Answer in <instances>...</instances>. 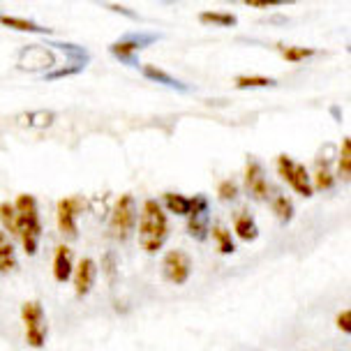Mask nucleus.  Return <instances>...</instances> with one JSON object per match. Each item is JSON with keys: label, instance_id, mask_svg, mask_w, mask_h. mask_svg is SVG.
I'll use <instances>...</instances> for the list:
<instances>
[{"label": "nucleus", "instance_id": "nucleus-13", "mask_svg": "<svg viewBox=\"0 0 351 351\" xmlns=\"http://www.w3.org/2000/svg\"><path fill=\"white\" fill-rule=\"evenodd\" d=\"M162 202H165L167 210H171L173 215L190 217L194 213V206H197V197H185V194H178V192H165L162 194ZM165 206H162V208H165Z\"/></svg>", "mask_w": 351, "mask_h": 351}, {"label": "nucleus", "instance_id": "nucleus-20", "mask_svg": "<svg viewBox=\"0 0 351 351\" xmlns=\"http://www.w3.org/2000/svg\"><path fill=\"white\" fill-rule=\"evenodd\" d=\"M199 19H202L204 23H215V26H227V28L238 23L236 14H231V12H202Z\"/></svg>", "mask_w": 351, "mask_h": 351}, {"label": "nucleus", "instance_id": "nucleus-21", "mask_svg": "<svg viewBox=\"0 0 351 351\" xmlns=\"http://www.w3.org/2000/svg\"><path fill=\"white\" fill-rule=\"evenodd\" d=\"M271 210L282 219V222H291V217H293V204H291L289 197H285V194H278V197L273 199Z\"/></svg>", "mask_w": 351, "mask_h": 351}, {"label": "nucleus", "instance_id": "nucleus-5", "mask_svg": "<svg viewBox=\"0 0 351 351\" xmlns=\"http://www.w3.org/2000/svg\"><path fill=\"white\" fill-rule=\"evenodd\" d=\"M278 171L282 178L287 180V185L296 194H300V197L310 199L312 194H315V187H312V178H310V173H307V169L300 165V162L291 160L289 155H280L278 158Z\"/></svg>", "mask_w": 351, "mask_h": 351}, {"label": "nucleus", "instance_id": "nucleus-6", "mask_svg": "<svg viewBox=\"0 0 351 351\" xmlns=\"http://www.w3.org/2000/svg\"><path fill=\"white\" fill-rule=\"evenodd\" d=\"M162 273L173 285H185L192 275V259L183 250H169L162 261Z\"/></svg>", "mask_w": 351, "mask_h": 351}, {"label": "nucleus", "instance_id": "nucleus-12", "mask_svg": "<svg viewBox=\"0 0 351 351\" xmlns=\"http://www.w3.org/2000/svg\"><path fill=\"white\" fill-rule=\"evenodd\" d=\"M74 254L67 245H58L53 252V278L58 282H67L74 271Z\"/></svg>", "mask_w": 351, "mask_h": 351}, {"label": "nucleus", "instance_id": "nucleus-28", "mask_svg": "<svg viewBox=\"0 0 351 351\" xmlns=\"http://www.w3.org/2000/svg\"><path fill=\"white\" fill-rule=\"evenodd\" d=\"M217 197L224 199V202H234V199L238 197V185L234 183V180H224V183L217 185Z\"/></svg>", "mask_w": 351, "mask_h": 351}, {"label": "nucleus", "instance_id": "nucleus-24", "mask_svg": "<svg viewBox=\"0 0 351 351\" xmlns=\"http://www.w3.org/2000/svg\"><path fill=\"white\" fill-rule=\"evenodd\" d=\"M333 185H335V176L328 169V165H319L315 171V183H312V187H317V190H330Z\"/></svg>", "mask_w": 351, "mask_h": 351}, {"label": "nucleus", "instance_id": "nucleus-15", "mask_svg": "<svg viewBox=\"0 0 351 351\" xmlns=\"http://www.w3.org/2000/svg\"><path fill=\"white\" fill-rule=\"evenodd\" d=\"M234 231H236V236L245 243L254 241V238L259 236V227H256V222L250 213H238L234 217Z\"/></svg>", "mask_w": 351, "mask_h": 351}, {"label": "nucleus", "instance_id": "nucleus-10", "mask_svg": "<svg viewBox=\"0 0 351 351\" xmlns=\"http://www.w3.org/2000/svg\"><path fill=\"white\" fill-rule=\"evenodd\" d=\"M95 275H97V266L93 259H81L77 263V268H74V291H77V296H86L93 289Z\"/></svg>", "mask_w": 351, "mask_h": 351}, {"label": "nucleus", "instance_id": "nucleus-16", "mask_svg": "<svg viewBox=\"0 0 351 351\" xmlns=\"http://www.w3.org/2000/svg\"><path fill=\"white\" fill-rule=\"evenodd\" d=\"M14 268H16L14 243L10 241V236L5 231H0V273H10Z\"/></svg>", "mask_w": 351, "mask_h": 351}, {"label": "nucleus", "instance_id": "nucleus-3", "mask_svg": "<svg viewBox=\"0 0 351 351\" xmlns=\"http://www.w3.org/2000/svg\"><path fill=\"white\" fill-rule=\"evenodd\" d=\"M21 322L26 326L28 347H44V342H47V315H44V305L40 300H28L21 305Z\"/></svg>", "mask_w": 351, "mask_h": 351}, {"label": "nucleus", "instance_id": "nucleus-18", "mask_svg": "<svg viewBox=\"0 0 351 351\" xmlns=\"http://www.w3.org/2000/svg\"><path fill=\"white\" fill-rule=\"evenodd\" d=\"M236 88H271L275 86V79L261 77V74H241L234 79Z\"/></svg>", "mask_w": 351, "mask_h": 351}, {"label": "nucleus", "instance_id": "nucleus-19", "mask_svg": "<svg viewBox=\"0 0 351 351\" xmlns=\"http://www.w3.org/2000/svg\"><path fill=\"white\" fill-rule=\"evenodd\" d=\"M21 123H26L30 130H44L53 123V114L51 111H28V114L21 118Z\"/></svg>", "mask_w": 351, "mask_h": 351}, {"label": "nucleus", "instance_id": "nucleus-8", "mask_svg": "<svg viewBox=\"0 0 351 351\" xmlns=\"http://www.w3.org/2000/svg\"><path fill=\"white\" fill-rule=\"evenodd\" d=\"M56 62V56L44 47H26L19 56V67L26 72H37V70H49Z\"/></svg>", "mask_w": 351, "mask_h": 351}, {"label": "nucleus", "instance_id": "nucleus-22", "mask_svg": "<svg viewBox=\"0 0 351 351\" xmlns=\"http://www.w3.org/2000/svg\"><path fill=\"white\" fill-rule=\"evenodd\" d=\"M340 180L349 183L351 180V139H344L340 146V167H337Z\"/></svg>", "mask_w": 351, "mask_h": 351}, {"label": "nucleus", "instance_id": "nucleus-17", "mask_svg": "<svg viewBox=\"0 0 351 351\" xmlns=\"http://www.w3.org/2000/svg\"><path fill=\"white\" fill-rule=\"evenodd\" d=\"M213 241H215L217 252H222V254H231L236 250L234 241H231V231L224 229L222 224H215V227H213Z\"/></svg>", "mask_w": 351, "mask_h": 351}, {"label": "nucleus", "instance_id": "nucleus-4", "mask_svg": "<svg viewBox=\"0 0 351 351\" xmlns=\"http://www.w3.org/2000/svg\"><path fill=\"white\" fill-rule=\"evenodd\" d=\"M136 227V208H134V197L132 194H121L114 204L109 219V231L118 241H128L130 234Z\"/></svg>", "mask_w": 351, "mask_h": 351}, {"label": "nucleus", "instance_id": "nucleus-25", "mask_svg": "<svg viewBox=\"0 0 351 351\" xmlns=\"http://www.w3.org/2000/svg\"><path fill=\"white\" fill-rule=\"evenodd\" d=\"M315 56V49H307V47H285L282 49V58L287 62H303L307 58Z\"/></svg>", "mask_w": 351, "mask_h": 351}, {"label": "nucleus", "instance_id": "nucleus-23", "mask_svg": "<svg viewBox=\"0 0 351 351\" xmlns=\"http://www.w3.org/2000/svg\"><path fill=\"white\" fill-rule=\"evenodd\" d=\"M187 234L197 241H204L206 234H208V222H206V213H199V215H190V222H187Z\"/></svg>", "mask_w": 351, "mask_h": 351}, {"label": "nucleus", "instance_id": "nucleus-7", "mask_svg": "<svg viewBox=\"0 0 351 351\" xmlns=\"http://www.w3.org/2000/svg\"><path fill=\"white\" fill-rule=\"evenodd\" d=\"M81 210L79 197H65L56 206V217H58V227L65 236H77V215Z\"/></svg>", "mask_w": 351, "mask_h": 351}, {"label": "nucleus", "instance_id": "nucleus-26", "mask_svg": "<svg viewBox=\"0 0 351 351\" xmlns=\"http://www.w3.org/2000/svg\"><path fill=\"white\" fill-rule=\"evenodd\" d=\"M143 74H146L148 79H153V81H160V84H167V86H173V88H183V84H178L173 77H169L165 70H160V67H155V65L143 67Z\"/></svg>", "mask_w": 351, "mask_h": 351}, {"label": "nucleus", "instance_id": "nucleus-1", "mask_svg": "<svg viewBox=\"0 0 351 351\" xmlns=\"http://www.w3.org/2000/svg\"><path fill=\"white\" fill-rule=\"evenodd\" d=\"M136 229H139V245L146 252H160L169 236V219L160 202L146 199L141 213L136 215Z\"/></svg>", "mask_w": 351, "mask_h": 351}, {"label": "nucleus", "instance_id": "nucleus-2", "mask_svg": "<svg viewBox=\"0 0 351 351\" xmlns=\"http://www.w3.org/2000/svg\"><path fill=\"white\" fill-rule=\"evenodd\" d=\"M14 213H16V236L21 241V247L26 254H35L40 247L42 236V222L40 210H37V202L33 194H19L14 199Z\"/></svg>", "mask_w": 351, "mask_h": 351}, {"label": "nucleus", "instance_id": "nucleus-9", "mask_svg": "<svg viewBox=\"0 0 351 351\" xmlns=\"http://www.w3.org/2000/svg\"><path fill=\"white\" fill-rule=\"evenodd\" d=\"M245 190L250 192V197H254V199H266L268 192H271L266 173H263L259 162H254V160H250L245 167Z\"/></svg>", "mask_w": 351, "mask_h": 351}, {"label": "nucleus", "instance_id": "nucleus-27", "mask_svg": "<svg viewBox=\"0 0 351 351\" xmlns=\"http://www.w3.org/2000/svg\"><path fill=\"white\" fill-rule=\"evenodd\" d=\"M0 219H3V227L10 231V234L16 236V213L12 204H0Z\"/></svg>", "mask_w": 351, "mask_h": 351}, {"label": "nucleus", "instance_id": "nucleus-14", "mask_svg": "<svg viewBox=\"0 0 351 351\" xmlns=\"http://www.w3.org/2000/svg\"><path fill=\"white\" fill-rule=\"evenodd\" d=\"M0 23L8 26L12 30H21V33H42V35H49L51 30L40 26V23L30 21V19H23V16H12V14H0Z\"/></svg>", "mask_w": 351, "mask_h": 351}, {"label": "nucleus", "instance_id": "nucleus-29", "mask_svg": "<svg viewBox=\"0 0 351 351\" xmlns=\"http://www.w3.org/2000/svg\"><path fill=\"white\" fill-rule=\"evenodd\" d=\"M349 322H351V310H342L340 315H337V319H335V326L342 330V333H349V330H351Z\"/></svg>", "mask_w": 351, "mask_h": 351}, {"label": "nucleus", "instance_id": "nucleus-11", "mask_svg": "<svg viewBox=\"0 0 351 351\" xmlns=\"http://www.w3.org/2000/svg\"><path fill=\"white\" fill-rule=\"evenodd\" d=\"M153 40H155V37H123V40H118V42L111 44L109 51L114 53L118 60L130 62L136 56L139 49H143L146 44H150Z\"/></svg>", "mask_w": 351, "mask_h": 351}]
</instances>
